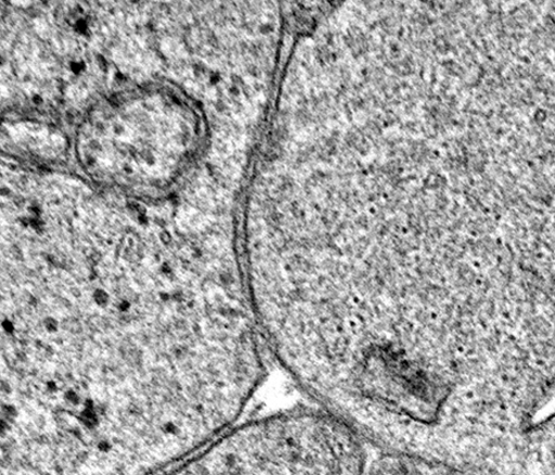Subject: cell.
<instances>
[{"mask_svg":"<svg viewBox=\"0 0 555 475\" xmlns=\"http://www.w3.org/2000/svg\"><path fill=\"white\" fill-rule=\"evenodd\" d=\"M267 346L232 236L182 227L5 243L9 475H149L242 419Z\"/></svg>","mask_w":555,"mask_h":475,"instance_id":"obj_1","label":"cell"}]
</instances>
